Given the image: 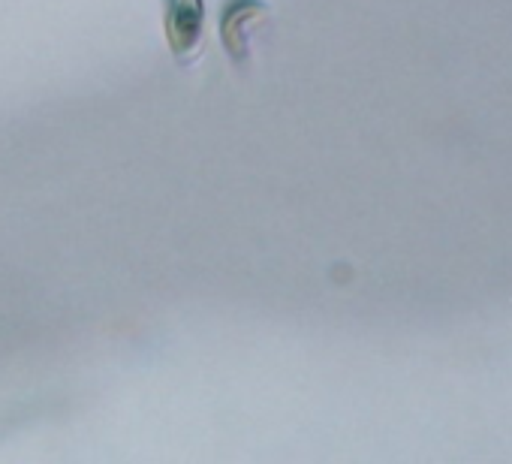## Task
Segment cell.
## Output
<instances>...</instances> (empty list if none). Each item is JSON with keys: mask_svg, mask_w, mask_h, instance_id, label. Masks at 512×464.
<instances>
[{"mask_svg": "<svg viewBox=\"0 0 512 464\" xmlns=\"http://www.w3.org/2000/svg\"><path fill=\"white\" fill-rule=\"evenodd\" d=\"M205 7L202 0H163V28L169 52L181 67L199 64L205 52Z\"/></svg>", "mask_w": 512, "mask_h": 464, "instance_id": "6da1fadb", "label": "cell"}, {"mask_svg": "<svg viewBox=\"0 0 512 464\" xmlns=\"http://www.w3.org/2000/svg\"><path fill=\"white\" fill-rule=\"evenodd\" d=\"M266 22H269V7L263 0H229L226 4L220 19V37L235 64H244L250 58V37Z\"/></svg>", "mask_w": 512, "mask_h": 464, "instance_id": "7a4b0ae2", "label": "cell"}]
</instances>
